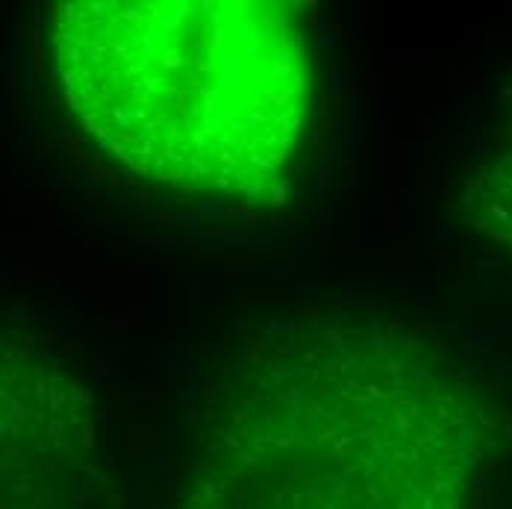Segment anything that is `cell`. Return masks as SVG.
I'll return each instance as SVG.
<instances>
[{
  "mask_svg": "<svg viewBox=\"0 0 512 509\" xmlns=\"http://www.w3.org/2000/svg\"><path fill=\"white\" fill-rule=\"evenodd\" d=\"M486 404L398 318L274 321L206 380L171 509H471Z\"/></svg>",
  "mask_w": 512,
  "mask_h": 509,
  "instance_id": "obj_1",
  "label": "cell"
},
{
  "mask_svg": "<svg viewBox=\"0 0 512 509\" xmlns=\"http://www.w3.org/2000/svg\"><path fill=\"white\" fill-rule=\"evenodd\" d=\"M53 77L86 136L159 189L262 201L307 153L318 65L286 0H71Z\"/></svg>",
  "mask_w": 512,
  "mask_h": 509,
  "instance_id": "obj_2",
  "label": "cell"
},
{
  "mask_svg": "<svg viewBox=\"0 0 512 509\" xmlns=\"http://www.w3.org/2000/svg\"><path fill=\"white\" fill-rule=\"evenodd\" d=\"M98 489L89 386L42 342L0 330V509H92Z\"/></svg>",
  "mask_w": 512,
  "mask_h": 509,
  "instance_id": "obj_3",
  "label": "cell"
},
{
  "mask_svg": "<svg viewBox=\"0 0 512 509\" xmlns=\"http://www.w3.org/2000/svg\"><path fill=\"white\" fill-rule=\"evenodd\" d=\"M465 206L471 224L512 254V101L483 145L465 189Z\"/></svg>",
  "mask_w": 512,
  "mask_h": 509,
  "instance_id": "obj_4",
  "label": "cell"
}]
</instances>
